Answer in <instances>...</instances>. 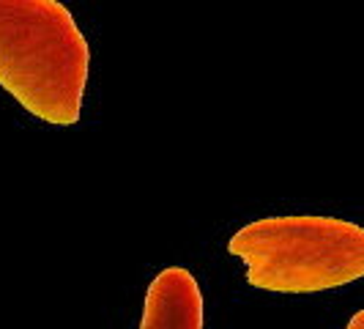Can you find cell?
<instances>
[{"label":"cell","instance_id":"2","mask_svg":"<svg viewBox=\"0 0 364 329\" xmlns=\"http://www.w3.org/2000/svg\"><path fill=\"white\" fill-rule=\"evenodd\" d=\"M228 253L247 263V283L274 293H318L364 277V228L337 217H266L244 225Z\"/></svg>","mask_w":364,"mask_h":329},{"label":"cell","instance_id":"4","mask_svg":"<svg viewBox=\"0 0 364 329\" xmlns=\"http://www.w3.org/2000/svg\"><path fill=\"white\" fill-rule=\"evenodd\" d=\"M346 329H364V310H359L350 321H348V327Z\"/></svg>","mask_w":364,"mask_h":329},{"label":"cell","instance_id":"1","mask_svg":"<svg viewBox=\"0 0 364 329\" xmlns=\"http://www.w3.org/2000/svg\"><path fill=\"white\" fill-rule=\"evenodd\" d=\"M91 50L58 0H0V85L38 121H80Z\"/></svg>","mask_w":364,"mask_h":329},{"label":"cell","instance_id":"3","mask_svg":"<svg viewBox=\"0 0 364 329\" xmlns=\"http://www.w3.org/2000/svg\"><path fill=\"white\" fill-rule=\"evenodd\" d=\"M140 329H203V293L195 274L167 266L148 286Z\"/></svg>","mask_w":364,"mask_h":329}]
</instances>
